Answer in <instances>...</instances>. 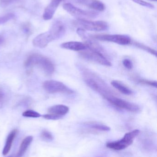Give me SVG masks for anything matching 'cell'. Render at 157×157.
I'll use <instances>...</instances> for the list:
<instances>
[{"mask_svg":"<svg viewBox=\"0 0 157 157\" xmlns=\"http://www.w3.org/2000/svg\"><path fill=\"white\" fill-rule=\"evenodd\" d=\"M139 130H135L126 133L120 140L115 142L108 143L106 146L112 150L120 151L129 147L133 143L134 140L140 134Z\"/></svg>","mask_w":157,"mask_h":157,"instance_id":"277c9868","label":"cell"},{"mask_svg":"<svg viewBox=\"0 0 157 157\" xmlns=\"http://www.w3.org/2000/svg\"><path fill=\"white\" fill-rule=\"evenodd\" d=\"M111 85L120 92L124 95H131L133 93L132 91L129 88L118 80H112Z\"/></svg>","mask_w":157,"mask_h":157,"instance_id":"ac0fdd59","label":"cell"},{"mask_svg":"<svg viewBox=\"0 0 157 157\" xmlns=\"http://www.w3.org/2000/svg\"><path fill=\"white\" fill-rule=\"evenodd\" d=\"M62 1V0H52L44 10L43 13V18L44 20H49L52 18Z\"/></svg>","mask_w":157,"mask_h":157,"instance_id":"7c38bea8","label":"cell"},{"mask_svg":"<svg viewBox=\"0 0 157 157\" xmlns=\"http://www.w3.org/2000/svg\"><path fill=\"white\" fill-rule=\"evenodd\" d=\"M138 82L140 84L147 85V86H151L154 87L155 88H157V82L156 81L149 80L145 79H140L138 80Z\"/></svg>","mask_w":157,"mask_h":157,"instance_id":"7402d4cb","label":"cell"},{"mask_svg":"<svg viewBox=\"0 0 157 157\" xmlns=\"http://www.w3.org/2000/svg\"><path fill=\"white\" fill-rule=\"evenodd\" d=\"M17 1L18 0H1L0 3L3 6H6Z\"/></svg>","mask_w":157,"mask_h":157,"instance_id":"484cf974","label":"cell"},{"mask_svg":"<svg viewBox=\"0 0 157 157\" xmlns=\"http://www.w3.org/2000/svg\"><path fill=\"white\" fill-rule=\"evenodd\" d=\"M74 24L84 30L97 32L105 31L109 28L108 24L103 21H91L86 19H77L74 22Z\"/></svg>","mask_w":157,"mask_h":157,"instance_id":"5b68a950","label":"cell"},{"mask_svg":"<svg viewBox=\"0 0 157 157\" xmlns=\"http://www.w3.org/2000/svg\"><path fill=\"white\" fill-rule=\"evenodd\" d=\"M84 125L87 127L89 131L93 132H108L110 131V128L107 125L96 122H89L84 124Z\"/></svg>","mask_w":157,"mask_h":157,"instance_id":"5bb4252c","label":"cell"},{"mask_svg":"<svg viewBox=\"0 0 157 157\" xmlns=\"http://www.w3.org/2000/svg\"><path fill=\"white\" fill-rule=\"evenodd\" d=\"M42 117L46 120H58L61 119L63 117L55 115L52 113H49V114H44L42 115Z\"/></svg>","mask_w":157,"mask_h":157,"instance_id":"cb8c5ba5","label":"cell"},{"mask_svg":"<svg viewBox=\"0 0 157 157\" xmlns=\"http://www.w3.org/2000/svg\"><path fill=\"white\" fill-rule=\"evenodd\" d=\"M106 99L116 108L125 109L131 112H138L140 110V107L136 104L119 98L115 96H111Z\"/></svg>","mask_w":157,"mask_h":157,"instance_id":"30bf717a","label":"cell"},{"mask_svg":"<svg viewBox=\"0 0 157 157\" xmlns=\"http://www.w3.org/2000/svg\"><path fill=\"white\" fill-rule=\"evenodd\" d=\"M18 132V131L17 130L14 129V130H13L8 135L7 139H6V142L5 145L3 149L2 154L3 155H6L10 152L11 147H12V144L14 142V139L16 136Z\"/></svg>","mask_w":157,"mask_h":157,"instance_id":"2e32d148","label":"cell"},{"mask_svg":"<svg viewBox=\"0 0 157 157\" xmlns=\"http://www.w3.org/2000/svg\"><path fill=\"white\" fill-rule=\"evenodd\" d=\"M41 137L43 140L46 141H51L53 139L52 134L46 130H44L41 132Z\"/></svg>","mask_w":157,"mask_h":157,"instance_id":"44dd1931","label":"cell"},{"mask_svg":"<svg viewBox=\"0 0 157 157\" xmlns=\"http://www.w3.org/2000/svg\"><path fill=\"white\" fill-rule=\"evenodd\" d=\"M65 32V26L62 22L57 21L53 25L49 31L40 34L33 40L35 47L44 48L48 44L55 40L61 37Z\"/></svg>","mask_w":157,"mask_h":157,"instance_id":"6da1fadb","label":"cell"},{"mask_svg":"<svg viewBox=\"0 0 157 157\" xmlns=\"http://www.w3.org/2000/svg\"><path fill=\"white\" fill-rule=\"evenodd\" d=\"M134 45L139 48L143 50L148 52V53H151L152 55L157 57V51L151 48H149L147 46H145V45L141 44V43H138V42H135Z\"/></svg>","mask_w":157,"mask_h":157,"instance_id":"d6986e66","label":"cell"},{"mask_svg":"<svg viewBox=\"0 0 157 157\" xmlns=\"http://www.w3.org/2000/svg\"><path fill=\"white\" fill-rule=\"evenodd\" d=\"M33 140V137L32 136H28L26 137L22 141L20 144L19 150L17 153L16 155L14 157H22L24 155L28 147L31 144Z\"/></svg>","mask_w":157,"mask_h":157,"instance_id":"e0dca14e","label":"cell"},{"mask_svg":"<svg viewBox=\"0 0 157 157\" xmlns=\"http://www.w3.org/2000/svg\"><path fill=\"white\" fill-rule=\"evenodd\" d=\"M69 111V107L64 105H56L49 108L48 112L50 113L63 116L67 114Z\"/></svg>","mask_w":157,"mask_h":157,"instance_id":"9a60e30c","label":"cell"},{"mask_svg":"<svg viewBox=\"0 0 157 157\" xmlns=\"http://www.w3.org/2000/svg\"><path fill=\"white\" fill-rule=\"evenodd\" d=\"M78 3L87 6L96 11H104L105 6L102 2L99 0H75Z\"/></svg>","mask_w":157,"mask_h":157,"instance_id":"8fae6325","label":"cell"},{"mask_svg":"<svg viewBox=\"0 0 157 157\" xmlns=\"http://www.w3.org/2000/svg\"><path fill=\"white\" fill-rule=\"evenodd\" d=\"M63 48L74 51L80 52L86 49V46L84 43L78 41H69L65 42L61 45Z\"/></svg>","mask_w":157,"mask_h":157,"instance_id":"4fadbf2b","label":"cell"},{"mask_svg":"<svg viewBox=\"0 0 157 157\" xmlns=\"http://www.w3.org/2000/svg\"><path fill=\"white\" fill-rule=\"evenodd\" d=\"M14 17V15L13 13L6 14L5 15L0 17V25L6 23L7 21L13 19Z\"/></svg>","mask_w":157,"mask_h":157,"instance_id":"603a6c76","label":"cell"},{"mask_svg":"<svg viewBox=\"0 0 157 157\" xmlns=\"http://www.w3.org/2000/svg\"><path fill=\"white\" fill-rule=\"evenodd\" d=\"M84 80L88 87L99 93L105 99L114 96L113 91L106 83L95 73L89 71H84Z\"/></svg>","mask_w":157,"mask_h":157,"instance_id":"7a4b0ae2","label":"cell"},{"mask_svg":"<svg viewBox=\"0 0 157 157\" xmlns=\"http://www.w3.org/2000/svg\"><path fill=\"white\" fill-rule=\"evenodd\" d=\"M5 98V93L3 90L0 88V104H2Z\"/></svg>","mask_w":157,"mask_h":157,"instance_id":"4316f807","label":"cell"},{"mask_svg":"<svg viewBox=\"0 0 157 157\" xmlns=\"http://www.w3.org/2000/svg\"><path fill=\"white\" fill-rule=\"evenodd\" d=\"M23 30H24V32L27 34H29L30 32V28L27 25H26L23 27Z\"/></svg>","mask_w":157,"mask_h":157,"instance_id":"83f0119b","label":"cell"},{"mask_svg":"<svg viewBox=\"0 0 157 157\" xmlns=\"http://www.w3.org/2000/svg\"><path fill=\"white\" fill-rule=\"evenodd\" d=\"M123 64L126 69L129 70H131L133 67V64L131 60L128 59H124L123 60Z\"/></svg>","mask_w":157,"mask_h":157,"instance_id":"d4e9b609","label":"cell"},{"mask_svg":"<svg viewBox=\"0 0 157 157\" xmlns=\"http://www.w3.org/2000/svg\"><path fill=\"white\" fill-rule=\"evenodd\" d=\"M64 10L77 19L94 18L97 17L98 13L94 11H86L76 7L70 3H66L63 5Z\"/></svg>","mask_w":157,"mask_h":157,"instance_id":"52a82bcc","label":"cell"},{"mask_svg":"<svg viewBox=\"0 0 157 157\" xmlns=\"http://www.w3.org/2000/svg\"><path fill=\"white\" fill-rule=\"evenodd\" d=\"M22 115L24 117L36 118H39L41 116L39 113L35 111L32 110L26 111L22 113Z\"/></svg>","mask_w":157,"mask_h":157,"instance_id":"ffe728a7","label":"cell"},{"mask_svg":"<svg viewBox=\"0 0 157 157\" xmlns=\"http://www.w3.org/2000/svg\"><path fill=\"white\" fill-rule=\"evenodd\" d=\"M150 1H156L157 0H150Z\"/></svg>","mask_w":157,"mask_h":157,"instance_id":"f1b7e54d","label":"cell"},{"mask_svg":"<svg viewBox=\"0 0 157 157\" xmlns=\"http://www.w3.org/2000/svg\"><path fill=\"white\" fill-rule=\"evenodd\" d=\"M43 89L45 91L49 93H67L71 94L74 91L65 86L62 82L56 80H46L43 82L42 85Z\"/></svg>","mask_w":157,"mask_h":157,"instance_id":"ba28073f","label":"cell"},{"mask_svg":"<svg viewBox=\"0 0 157 157\" xmlns=\"http://www.w3.org/2000/svg\"><path fill=\"white\" fill-rule=\"evenodd\" d=\"M90 37L98 40L113 42L121 45H129L131 42V38L126 35H96Z\"/></svg>","mask_w":157,"mask_h":157,"instance_id":"9c48e42d","label":"cell"},{"mask_svg":"<svg viewBox=\"0 0 157 157\" xmlns=\"http://www.w3.org/2000/svg\"><path fill=\"white\" fill-rule=\"evenodd\" d=\"M80 57L84 59L108 67L111 66V63L101 52L86 48L79 52Z\"/></svg>","mask_w":157,"mask_h":157,"instance_id":"8992f818","label":"cell"},{"mask_svg":"<svg viewBox=\"0 0 157 157\" xmlns=\"http://www.w3.org/2000/svg\"><path fill=\"white\" fill-rule=\"evenodd\" d=\"M26 68H31L34 66H38L41 68L47 75H51L55 70L52 62L45 56L39 54H31L26 60L25 63Z\"/></svg>","mask_w":157,"mask_h":157,"instance_id":"3957f363","label":"cell"}]
</instances>
